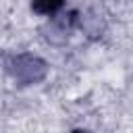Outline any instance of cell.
Returning a JSON list of instances; mask_svg holds the SVG:
<instances>
[{"label":"cell","instance_id":"obj_1","mask_svg":"<svg viewBox=\"0 0 133 133\" xmlns=\"http://www.w3.org/2000/svg\"><path fill=\"white\" fill-rule=\"evenodd\" d=\"M8 71L21 83H37V81H42L46 77V62L39 60L37 56L21 54L10 62Z\"/></svg>","mask_w":133,"mask_h":133},{"label":"cell","instance_id":"obj_2","mask_svg":"<svg viewBox=\"0 0 133 133\" xmlns=\"http://www.w3.org/2000/svg\"><path fill=\"white\" fill-rule=\"evenodd\" d=\"M64 0H31V8L37 15H54L62 8Z\"/></svg>","mask_w":133,"mask_h":133}]
</instances>
